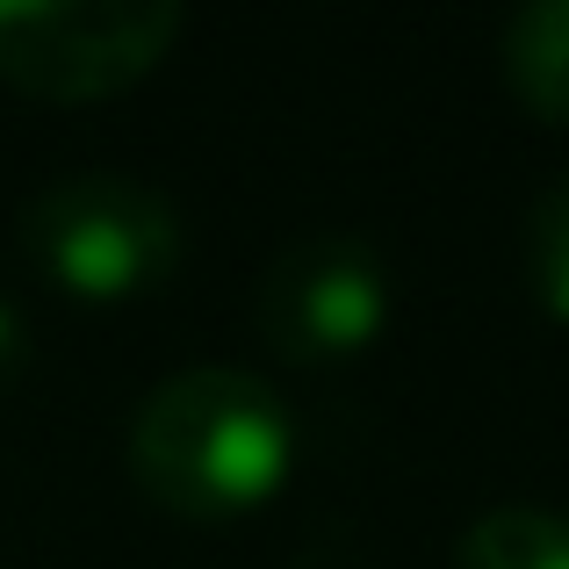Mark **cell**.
I'll use <instances>...</instances> for the list:
<instances>
[{
    "label": "cell",
    "instance_id": "cell-1",
    "mask_svg": "<svg viewBox=\"0 0 569 569\" xmlns=\"http://www.w3.org/2000/svg\"><path fill=\"white\" fill-rule=\"evenodd\" d=\"M296 426L252 368H181L130 418V476L188 527L246 519L289 483Z\"/></svg>",
    "mask_w": 569,
    "mask_h": 569
},
{
    "label": "cell",
    "instance_id": "cell-2",
    "mask_svg": "<svg viewBox=\"0 0 569 569\" xmlns=\"http://www.w3.org/2000/svg\"><path fill=\"white\" fill-rule=\"evenodd\" d=\"M22 246L72 303H130L181 260V209L138 173H66L22 209Z\"/></svg>",
    "mask_w": 569,
    "mask_h": 569
},
{
    "label": "cell",
    "instance_id": "cell-3",
    "mask_svg": "<svg viewBox=\"0 0 569 569\" xmlns=\"http://www.w3.org/2000/svg\"><path fill=\"white\" fill-rule=\"evenodd\" d=\"M173 37V0H29L0 8V80L37 101H109L167 66Z\"/></svg>",
    "mask_w": 569,
    "mask_h": 569
},
{
    "label": "cell",
    "instance_id": "cell-4",
    "mask_svg": "<svg viewBox=\"0 0 569 569\" xmlns=\"http://www.w3.org/2000/svg\"><path fill=\"white\" fill-rule=\"evenodd\" d=\"M252 318H260V339L281 361L303 368L353 361L389 325V267L353 231H310L267 267Z\"/></svg>",
    "mask_w": 569,
    "mask_h": 569
},
{
    "label": "cell",
    "instance_id": "cell-5",
    "mask_svg": "<svg viewBox=\"0 0 569 569\" xmlns=\"http://www.w3.org/2000/svg\"><path fill=\"white\" fill-rule=\"evenodd\" d=\"M505 87L527 101L541 123H569V0H533L498 37Z\"/></svg>",
    "mask_w": 569,
    "mask_h": 569
},
{
    "label": "cell",
    "instance_id": "cell-6",
    "mask_svg": "<svg viewBox=\"0 0 569 569\" xmlns=\"http://www.w3.org/2000/svg\"><path fill=\"white\" fill-rule=\"evenodd\" d=\"M455 569H569V512L498 505V512L461 527Z\"/></svg>",
    "mask_w": 569,
    "mask_h": 569
},
{
    "label": "cell",
    "instance_id": "cell-7",
    "mask_svg": "<svg viewBox=\"0 0 569 569\" xmlns=\"http://www.w3.org/2000/svg\"><path fill=\"white\" fill-rule=\"evenodd\" d=\"M527 281H533V303L556 325H569V173L527 217Z\"/></svg>",
    "mask_w": 569,
    "mask_h": 569
},
{
    "label": "cell",
    "instance_id": "cell-8",
    "mask_svg": "<svg viewBox=\"0 0 569 569\" xmlns=\"http://www.w3.org/2000/svg\"><path fill=\"white\" fill-rule=\"evenodd\" d=\"M22 347H29V332H22V318H14L8 303H0V376H8L14 361H22Z\"/></svg>",
    "mask_w": 569,
    "mask_h": 569
}]
</instances>
